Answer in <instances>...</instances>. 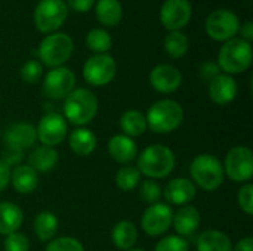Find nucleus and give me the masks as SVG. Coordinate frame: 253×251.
<instances>
[{
    "mask_svg": "<svg viewBox=\"0 0 253 251\" xmlns=\"http://www.w3.org/2000/svg\"><path fill=\"white\" fill-rule=\"evenodd\" d=\"M145 118L151 132L168 135L179 129L184 123V108L173 99H160L148 108Z\"/></svg>",
    "mask_w": 253,
    "mask_h": 251,
    "instance_id": "obj_1",
    "label": "nucleus"
},
{
    "mask_svg": "<svg viewBox=\"0 0 253 251\" xmlns=\"http://www.w3.org/2000/svg\"><path fill=\"white\" fill-rule=\"evenodd\" d=\"M98 114V99L93 92L87 89H74L64 99V118L65 121L84 127L95 120Z\"/></svg>",
    "mask_w": 253,
    "mask_h": 251,
    "instance_id": "obj_2",
    "label": "nucleus"
},
{
    "mask_svg": "<svg viewBox=\"0 0 253 251\" xmlns=\"http://www.w3.org/2000/svg\"><path fill=\"white\" fill-rule=\"evenodd\" d=\"M136 167L141 175L150 179H162L169 176L176 164L175 154L165 145H150L136 157Z\"/></svg>",
    "mask_w": 253,
    "mask_h": 251,
    "instance_id": "obj_3",
    "label": "nucleus"
},
{
    "mask_svg": "<svg viewBox=\"0 0 253 251\" xmlns=\"http://www.w3.org/2000/svg\"><path fill=\"white\" fill-rule=\"evenodd\" d=\"M191 182L206 192L219 189L224 183L225 173L221 160L212 154H199L190 164Z\"/></svg>",
    "mask_w": 253,
    "mask_h": 251,
    "instance_id": "obj_4",
    "label": "nucleus"
},
{
    "mask_svg": "<svg viewBox=\"0 0 253 251\" xmlns=\"http://www.w3.org/2000/svg\"><path fill=\"white\" fill-rule=\"evenodd\" d=\"M252 64V46L243 38L228 40L219 50L218 65L228 75L245 72Z\"/></svg>",
    "mask_w": 253,
    "mask_h": 251,
    "instance_id": "obj_5",
    "label": "nucleus"
},
{
    "mask_svg": "<svg viewBox=\"0 0 253 251\" xmlns=\"http://www.w3.org/2000/svg\"><path fill=\"white\" fill-rule=\"evenodd\" d=\"M73 53V40L64 33H52L42 40L37 49L40 61L52 68L62 67Z\"/></svg>",
    "mask_w": 253,
    "mask_h": 251,
    "instance_id": "obj_6",
    "label": "nucleus"
},
{
    "mask_svg": "<svg viewBox=\"0 0 253 251\" xmlns=\"http://www.w3.org/2000/svg\"><path fill=\"white\" fill-rule=\"evenodd\" d=\"M224 173L236 183H248L253 176V154L248 146H234L222 163Z\"/></svg>",
    "mask_w": 253,
    "mask_h": 251,
    "instance_id": "obj_7",
    "label": "nucleus"
},
{
    "mask_svg": "<svg viewBox=\"0 0 253 251\" xmlns=\"http://www.w3.org/2000/svg\"><path fill=\"white\" fill-rule=\"evenodd\" d=\"M68 7L64 0H40L34 10V24L42 33L58 30L67 19Z\"/></svg>",
    "mask_w": 253,
    "mask_h": 251,
    "instance_id": "obj_8",
    "label": "nucleus"
},
{
    "mask_svg": "<svg viewBox=\"0 0 253 251\" xmlns=\"http://www.w3.org/2000/svg\"><path fill=\"white\" fill-rule=\"evenodd\" d=\"M117 71L116 61L107 53H98L90 56L83 67L84 80L95 87H102L111 83Z\"/></svg>",
    "mask_w": 253,
    "mask_h": 251,
    "instance_id": "obj_9",
    "label": "nucleus"
},
{
    "mask_svg": "<svg viewBox=\"0 0 253 251\" xmlns=\"http://www.w3.org/2000/svg\"><path fill=\"white\" fill-rule=\"evenodd\" d=\"M206 33L216 41L231 40L240 30V22L236 13L227 9H218L212 12L206 19Z\"/></svg>",
    "mask_w": 253,
    "mask_h": 251,
    "instance_id": "obj_10",
    "label": "nucleus"
},
{
    "mask_svg": "<svg viewBox=\"0 0 253 251\" xmlns=\"http://www.w3.org/2000/svg\"><path fill=\"white\" fill-rule=\"evenodd\" d=\"M173 210L166 203H156L145 209L141 217V228L150 237H159L168 232L172 226Z\"/></svg>",
    "mask_w": 253,
    "mask_h": 251,
    "instance_id": "obj_11",
    "label": "nucleus"
},
{
    "mask_svg": "<svg viewBox=\"0 0 253 251\" xmlns=\"http://www.w3.org/2000/svg\"><path fill=\"white\" fill-rule=\"evenodd\" d=\"M36 135L42 145L55 148L65 141L68 135V124L61 114L49 112L39 121Z\"/></svg>",
    "mask_w": 253,
    "mask_h": 251,
    "instance_id": "obj_12",
    "label": "nucleus"
},
{
    "mask_svg": "<svg viewBox=\"0 0 253 251\" xmlns=\"http://www.w3.org/2000/svg\"><path fill=\"white\" fill-rule=\"evenodd\" d=\"M76 86V75L67 67H56L52 68L44 81H43V92L47 98L52 99H65Z\"/></svg>",
    "mask_w": 253,
    "mask_h": 251,
    "instance_id": "obj_13",
    "label": "nucleus"
},
{
    "mask_svg": "<svg viewBox=\"0 0 253 251\" xmlns=\"http://www.w3.org/2000/svg\"><path fill=\"white\" fill-rule=\"evenodd\" d=\"M191 18V4L188 0H165L160 9V21L170 31H179Z\"/></svg>",
    "mask_w": 253,
    "mask_h": 251,
    "instance_id": "obj_14",
    "label": "nucleus"
},
{
    "mask_svg": "<svg viewBox=\"0 0 253 251\" xmlns=\"http://www.w3.org/2000/svg\"><path fill=\"white\" fill-rule=\"evenodd\" d=\"M150 84L159 93H173L182 84V74L170 64H159L150 72Z\"/></svg>",
    "mask_w": 253,
    "mask_h": 251,
    "instance_id": "obj_15",
    "label": "nucleus"
},
{
    "mask_svg": "<svg viewBox=\"0 0 253 251\" xmlns=\"http://www.w3.org/2000/svg\"><path fill=\"white\" fill-rule=\"evenodd\" d=\"M197 194V188L196 185L191 182V179L187 178H176L172 179L165 191H163V197L166 200V203H169V206H187L190 204Z\"/></svg>",
    "mask_w": 253,
    "mask_h": 251,
    "instance_id": "obj_16",
    "label": "nucleus"
},
{
    "mask_svg": "<svg viewBox=\"0 0 253 251\" xmlns=\"http://www.w3.org/2000/svg\"><path fill=\"white\" fill-rule=\"evenodd\" d=\"M3 139H4L6 148L25 151L31 148L37 141L36 127L28 123H15L6 129Z\"/></svg>",
    "mask_w": 253,
    "mask_h": 251,
    "instance_id": "obj_17",
    "label": "nucleus"
},
{
    "mask_svg": "<svg viewBox=\"0 0 253 251\" xmlns=\"http://www.w3.org/2000/svg\"><path fill=\"white\" fill-rule=\"evenodd\" d=\"M107 149H108L110 157L116 163L123 164V166L130 164L138 157V146L135 141L123 133L111 136L107 143Z\"/></svg>",
    "mask_w": 253,
    "mask_h": 251,
    "instance_id": "obj_18",
    "label": "nucleus"
},
{
    "mask_svg": "<svg viewBox=\"0 0 253 251\" xmlns=\"http://www.w3.org/2000/svg\"><path fill=\"white\" fill-rule=\"evenodd\" d=\"M237 83L228 74H219L212 81H209L208 92L211 99L218 105H227L233 102L237 96Z\"/></svg>",
    "mask_w": 253,
    "mask_h": 251,
    "instance_id": "obj_19",
    "label": "nucleus"
},
{
    "mask_svg": "<svg viewBox=\"0 0 253 251\" xmlns=\"http://www.w3.org/2000/svg\"><path fill=\"white\" fill-rule=\"evenodd\" d=\"M200 213L194 206H182L176 213H173V220H172V226L176 231V235L182 237V238H188L193 237L196 234V231L200 226Z\"/></svg>",
    "mask_w": 253,
    "mask_h": 251,
    "instance_id": "obj_20",
    "label": "nucleus"
},
{
    "mask_svg": "<svg viewBox=\"0 0 253 251\" xmlns=\"http://www.w3.org/2000/svg\"><path fill=\"white\" fill-rule=\"evenodd\" d=\"M9 183L13 186V189L18 194H22V195L31 194L39 186V173L28 164H19L10 169Z\"/></svg>",
    "mask_w": 253,
    "mask_h": 251,
    "instance_id": "obj_21",
    "label": "nucleus"
},
{
    "mask_svg": "<svg viewBox=\"0 0 253 251\" xmlns=\"http://www.w3.org/2000/svg\"><path fill=\"white\" fill-rule=\"evenodd\" d=\"M70 149L79 157H89L95 152L98 139L96 135L87 127H77L68 135Z\"/></svg>",
    "mask_w": 253,
    "mask_h": 251,
    "instance_id": "obj_22",
    "label": "nucleus"
},
{
    "mask_svg": "<svg viewBox=\"0 0 253 251\" xmlns=\"http://www.w3.org/2000/svg\"><path fill=\"white\" fill-rule=\"evenodd\" d=\"M197 251H233L231 238L218 229H208L196 238Z\"/></svg>",
    "mask_w": 253,
    "mask_h": 251,
    "instance_id": "obj_23",
    "label": "nucleus"
},
{
    "mask_svg": "<svg viewBox=\"0 0 253 251\" xmlns=\"http://www.w3.org/2000/svg\"><path fill=\"white\" fill-rule=\"evenodd\" d=\"M24 222V213L19 206L10 201H0V235L16 232Z\"/></svg>",
    "mask_w": 253,
    "mask_h": 251,
    "instance_id": "obj_24",
    "label": "nucleus"
},
{
    "mask_svg": "<svg viewBox=\"0 0 253 251\" xmlns=\"http://www.w3.org/2000/svg\"><path fill=\"white\" fill-rule=\"evenodd\" d=\"M58 160H59V155L55 148L40 145L30 152L28 166L33 167L37 173H47L56 167Z\"/></svg>",
    "mask_w": 253,
    "mask_h": 251,
    "instance_id": "obj_25",
    "label": "nucleus"
},
{
    "mask_svg": "<svg viewBox=\"0 0 253 251\" xmlns=\"http://www.w3.org/2000/svg\"><path fill=\"white\" fill-rule=\"evenodd\" d=\"M111 241L119 250H129L138 241V228L129 220H120L113 226Z\"/></svg>",
    "mask_w": 253,
    "mask_h": 251,
    "instance_id": "obj_26",
    "label": "nucleus"
},
{
    "mask_svg": "<svg viewBox=\"0 0 253 251\" xmlns=\"http://www.w3.org/2000/svg\"><path fill=\"white\" fill-rule=\"evenodd\" d=\"M58 226H59V220H58L56 215L49 210L40 212L34 217V222H33L34 234H36L37 240L43 241V243H49L50 240L55 238V235L58 232Z\"/></svg>",
    "mask_w": 253,
    "mask_h": 251,
    "instance_id": "obj_27",
    "label": "nucleus"
},
{
    "mask_svg": "<svg viewBox=\"0 0 253 251\" xmlns=\"http://www.w3.org/2000/svg\"><path fill=\"white\" fill-rule=\"evenodd\" d=\"M119 126H120L123 135H126L132 139L142 136L148 129L145 115L138 109H129V111L123 112V115L120 117Z\"/></svg>",
    "mask_w": 253,
    "mask_h": 251,
    "instance_id": "obj_28",
    "label": "nucleus"
},
{
    "mask_svg": "<svg viewBox=\"0 0 253 251\" xmlns=\"http://www.w3.org/2000/svg\"><path fill=\"white\" fill-rule=\"evenodd\" d=\"M96 18L104 25H116L120 22L123 10L119 0H99L95 6Z\"/></svg>",
    "mask_w": 253,
    "mask_h": 251,
    "instance_id": "obj_29",
    "label": "nucleus"
},
{
    "mask_svg": "<svg viewBox=\"0 0 253 251\" xmlns=\"http://www.w3.org/2000/svg\"><path fill=\"white\" fill-rule=\"evenodd\" d=\"M141 179H142L141 172L138 170V167L132 164L120 167L116 173V185L123 192H130L135 188H138L141 183Z\"/></svg>",
    "mask_w": 253,
    "mask_h": 251,
    "instance_id": "obj_30",
    "label": "nucleus"
},
{
    "mask_svg": "<svg viewBox=\"0 0 253 251\" xmlns=\"http://www.w3.org/2000/svg\"><path fill=\"white\" fill-rule=\"evenodd\" d=\"M165 49L172 58H182L188 52V38L181 31H170L165 38Z\"/></svg>",
    "mask_w": 253,
    "mask_h": 251,
    "instance_id": "obj_31",
    "label": "nucleus"
},
{
    "mask_svg": "<svg viewBox=\"0 0 253 251\" xmlns=\"http://www.w3.org/2000/svg\"><path fill=\"white\" fill-rule=\"evenodd\" d=\"M86 44L96 55L105 53L111 47V36L102 28H93L86 36Z\"/></svg>",
    "mask_w": 253,
    "mask_h": 251,
    "instance_id": "obj_32",
    "label": "nucleus"
},
{
    "mask_svg": "<svg viewBox=\"0 0 253 251\" xmlns=\"http://www.w3.org/2000/svg\"><path fill=\"white\" fill-rule=\"evenodd\" d=\"M162 195H163L162 186L156 180L147 179V180H144V182L139 183V197L148 206L156 204V203H160Z\"/></svg>",
    "mask_w": 253,
    "mask_h": 251,
    "instance_id": "obj_33",
    "label": "nucleus"
},
{
    "mask_svg": "<svg viewBox=\"0 0 253 251\" xmlns=\"http://www.w3.org/2000/svg\"><path fill=\"white\" fill-rule=\"evenodd\" d=\"M154 251H190L188 241L179 235H166L159 240Z\"/></svg>",
    "mask_w": 253,
    "mask_h": 251,
    "instance_id": "obj_34",
    "label": "nucleus"
},
{
    "mask_svg": "<svg viewBox=\"0 0 253 251\" xmlns=\"http://www.w3.org/2000/svg\"><path fill=\"white\" fill-rule=\"evenodd\" d=\"M44 251H84L83 244L73 237H59L47 243Z\"/></svg>",
    "mask_w": 253,
    "mask_h": 251,
    "instance_id": "obj_35",
    "label": "nucleus"
},
{
    "mask_svg": "<svg viewBox=\"0 0 253 251\" xmlns=\"http://www.w3.org/2000/svg\"><path fill=\"white\" fill-rule=\"evenodd\" d=\"M21 78L24 83L27 84H34L40 80L42 74H43V67L39 61L30 59L27 62H24V65L21 67Z\"/></svg>",
    "mask_w": 253,
    "mask_h": 251,
    "instance_id": "obj_36",
    "label": "nucleus"
},
{
    "mask_svg": "<svg viewBox=\"0 0 253 251\" xmlns=\"http://www.w3.org/2000/svg\"><path fill=\"white\" fill-rule=\"evenodd\" d=\"M3 247H4V251H28L30 241L24 234L16 231L4 237Z\"/></svg>",
    "mask_w": 253,
    "mask_h": 251,
    "instance_id": "obj_37",
    "label": "nucleus"
},
{
    "mask_svg": "<svg viewBox=\"0 0 253 251\" xmlns=\"http://www.w3.org/2000/svg\"><path fill=\"white\" fill-rule=\"evenodd\" d=\"M237 203L239 207L248 215L252 216L253 215V185L252 183H245L237 194Z\"/></svg>",
    "mask_w": 253,
    "mask_h": 251,
    "instance_id": "obj_38",
    "label": "nucleus"
},
{
    "mask_svg": "<svg viewBox=\"0 0 253 251\" xmlns=\"http://www.w3.org/2000/svg\"><path fill=\"white\" fill-rule=\"evenodd\" d=\"M221 74V68L218 65V62H213V61H206L200 65L199 68V75L203 81H212L216 75Z\"/></svg>",
    "mask_w": 253,
    "mask_h": 251,
    "instance_id": "obj_39",
    "label": "nucleus"
},
{
    "mask_svg": "<svg viewBox=\"0 0 253 251\" xmlns=\"http://www.w3.org/2000/svg\"><path fill=\"white\" fill-rule=\"evenodd\" d=\"M24 158V151H18V149H12V148H6V151L3 152V158L1 161L7 166V167H16L21 164Z\"/></svg>",
    "mask_w": 253,
    "mask_h": 251,
    "instance_id": "obj_40",
    "label": "nucleus"
},
{
    "mask_svg": "<svg viewBox=\"0 0 253 251\" xmlns=\"http://www.w3.org/2000/svg\"><path fill=\"white\" fill-rule=\"evenodd\" d=\"M95 4V0H68V6L76 12H89Z\"/></svg>",
    "mask_w": 253,
    "mask_h": 251,
    "instance_id": "obj_41",
    "label": "nucleus"
},
{
    "mask_svg": "<svg viewBox=\"0 0 253 251\" xmlns=\"http://www.w3.org/2000/svg\"><path fill=\"white\" fill-rule=\"evenodd\" d=\"M10 180V167H7L0 158V192L4 191Z\"/></svg>",
    "mask_w": 253,
    "mask_h": 251,
    "instance_id": "obj_42",
    "label": "nucleus"
},
{
    "mask_svg": "<svg viewBox=\"0 0 253 251\" xmlns=\"http://www.w3.org/2000/svg\"><path fill=\"white\" fill-rule=\"evenodd\" d=\"M233 251H253L252 237H245L240 241H237L236 246L233 247Z\"/></svg>",
    "mask_w": 253,
    "mask_h": 251,
    "instance_id": "obj_43",
    "label": "nucleus"
},
{
    "mask_svg": "<svg viewBox=\"0 0 253 251\" xmlns=\"http://www.w3.org/2000/svg\"><path fill=\"white\" fill-rule=\"evenodd\" d=\"M242 36H243V40L245 41H248V43H251L253 38V24L251 21H248V22H245L243 25H242Z\"/></svg>",
    "mask_w": 253,
    "mask_h": 251,
    "instance_id": "obj_44",
    "label": "nucleus"
},
{
    "mask_svg": "<svg viewBox=\"0 0 253 251\" xmlns=\"http://www.w3.org/2000/svg\"><path fill=\"white\" fill-rule=\"evenodd\" d=\"M126 251H145L144 249H141V247H132V249H129V250Z\"/></svg>",
    "mask_w": 253,
    "mask_h": 251,
    "instance_id": "obj_45",
    "label": "nucleus"
}]
</instances>
